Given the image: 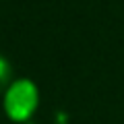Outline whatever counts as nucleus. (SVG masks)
<instances>
[{"label": "nucleus", "instance_id": "nucleus-2", "mask_svg": "<svg viewBox=\"0 0 124 124\" xmlns=\"http://www.w3.org/2000/svg\"><path fill=\"white\" fill-rule=\"evenodd\" d=\"M13 85V66L2 54H0V95L4 91H8V87Z\"/></svg>", "mask_w": 124, "mask_h": 124}, {"label": "nucleus", "instance_id": "nucleus-1", "mask_svg": "<svg viewBox=\"0 0 124 124\" xmlns=\"http://www.w3.org/2000/svg\"><path fill=\"white\" fill-rule=\"evenodd\" d=\"M6 112L13 120H27L37 108V89L31 81H15L6 91Z\"/></svg>", "mask_w": 124, "mask_h": 124}]
</instances>
